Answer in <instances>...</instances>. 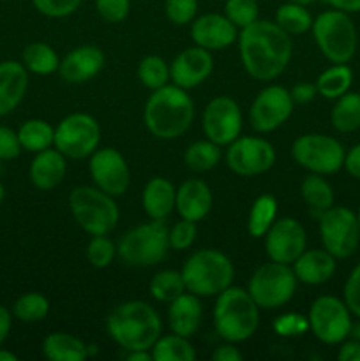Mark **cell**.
<instances>
[{
  "mask_svg": "<svg viewBox=\"0 0 360 361\" xmlns=\"http://www.w3.org/2000/svg\"><path fill=\"white\" fill-rule=\"evenodd\" d=\"M239 49L244 69L251 78L272 81L288 67L293 41L275 21L256 20L240 32Z\"/></svg>",
  "mask_w": 360,
  "mask_h": 361,
  "instance_id": "cell-1",
  "label": "cell"
},
{
  "mask_svg": "<svg viewBox=\"0 0 360 361\" xmlns=\"http://www.w3.org/2000/svg\"><path fill=\"white\" fill-rule=\"evenodd\" d=\"M106 330L126 351H150L161 337L162 324L154 307L141 300H131L109 312Z\"/></svg>",
  "mask_w": 360,
  "mask_h": 361,
  "instance_id": "cell-2",
  "label": "cell"
},
{
  "mask_svg": "<svg viewBox=\"0 0 360 361\" xmlns=\"http://www.w3.org/2000/svg\"><path fill=\"white\" fill-rule=\"evenodd\" d=\"M194 120V102L184 88L176 85L152 90L143 109V122L148 133L157 140H176L187 133Z\"/></svg>",
  "mask_w": 360,
  "mask_h": 361,
  "instance_id": "cell-3",
  "label": "cell"
},
{
  "mask_svg": "<svg viewBox=\"0 0 360 361\" xmlns=\"http://www.w3.org/2000/svg\"><path fill=\"white\" fill-rule=\"evenodd\" d=\"M260 324V307L247 289L229 286L217 295L214 307L215 331L226 342H246L253 337Z\"/></svg>",
  "mask_w": 360,
  "mask_h": 361,
  "instance_id": "cell-4",
  "label": "cell"
},
{
  "mask_svg": "<svg viewBox=\"0 0 360 361\" xmlns=\"http://www.w3.org/2000/svg\"><path fill=\"white\" fill-rule=\"evenodd\" d=\"M186 289L196 296H217L232 286L235 268L232 259L221 250H196L182 267Z\"/></svg>",
  "mask_w": 360,
  "mask_h": 361,
  "instance_id": "cell-5",
  "label": "cell"
},
{
  "mask_svg": "<svg viewBox=\"0 0 360 361\" xmlns=\"http://www.w3.org/2000/svg\"><path fill=\"white\" fill-rule=\"evenodd\" d=\"M311 30L320 51L332 63H348L355 56L359 34L348 13L337 9L325 11L313 20Z\"/></svg>",
  "mask_w": 360,
  "mask_h": 361,
  "instance_id": "cell-6",
  "label": "cell"
},
{
  "mask_svg": "<svg viewBox=\"0 0 360 361\" xmlns=\"http://www.w3.org/2000/svg\"><path fill=\"white\" fill-rule=\"evenodd\" d=\"M69 208L74 221L88 235H109L119 224V207L109 194L97 187L80 185L69 194Z\"/></svg>",
  "mask_w": 360,
  "mask_h": 361,
  "instance_id": "cell-7",
  "label": "cell"
},
{
  "mask_svg": "<svg viewBox=\"0 0 360 361\" xmlns=\"http://www.w3.org/2000/svg\"><path fill=\"white\" fill-rule=\"evenodd\" d=\"M169 249V229L164 221H152L129 229L120 238L116 254L129 267L148 268L161 263Z\"/></svg>",
  "mask_w": 360,
  "mask_h": 361,
  "instance_id": "cell-8",
  "label": "cell"
},
{
  "mask_svg": "<svg viewBox=\"0 0 360 361\" xmlns=\"http://www.w3.org/2000/svg\"><path fill=\"white\" fill-rule=\"evenodd\" d=\"M296 277L289 264L270 261L258 268L251 277L247 291L260 309H279L293 298Z\"/></svg>",
  "mask_w": 360,
  "mask_h": 361,
  "instance_id": "cell-9",
  "label": "cell"
},
{
  "mask_svg": "<svg viewBox=\"0 0 360 361\" xmlns=\"http://www.w3.org/2000/svg\"><path fill=\"white\" fill-rule=\"evenodd\" d=\"M292 155L299 166L316 175H334L344 164L346 150L335 137L327 134H304L292 145Z\"/></svg>",
  "mask_w": 360,
  "mask_h": 361,
  "instance_id": "cell-10",
  "label": "cell"
},
{
  "mask_svg": "<svg viewBox=\"0 0 360 361\" xmlns=\"http://www.w3.org/2000/svg\"><path fill=\"white\" fill-rule=\"evenodd\" d=\"M101 141V127L88 113H73L55 127L53 145L69 159H85L94 154Z\"/></svg>",
  "mask_w": 360,
  "mask_h": 361,
  "instance_id": "cell-11",
  "label": "cell"
},
{
  "mask_svg": "<svg viewBox=\"0 0 360 361\" xmlns=\"http://www.w3.org/2000/svg\"><path fill=\"white\" fill-rule=\"evenodd\" d=\"M318 219L323 249L335 259L352 256L360 243V228L355 212L346 207H332Z\"/></svg>",
  "mask_w": 360,
  "mask_h": 361,
  "instance_id": "cell-12",
  "label": "cell"
},
{
  "mask_svg": "<svg viewBox=\"0 0 360 361\" xmlns=\"http://www.w3.org/2000/svg\"><path fill=\"white\" fill-rule=\"evenodd\" d=\"M309 330L320 342L328 345L341 344L349 337L352 330V312L344 300L335 296H320L309 309Z\"/></svg>",
  "mask_w": 360,
  "mask_h": 361,
  "instance_id": "cell-13",
  "label": "cell"
},
{
  "mask_svg": "<svg viewBox=\"0 0 360 361\" xmlns=\"http://www.w3.org/2000/svg\"><path fill=\"white\" fill-rule=\"evenodd\" d=\"M275 162V150L267 140L256 136L236 137L228 145L226 164L235 175L256 176L268 171Z\"/></svg>",
  "mask_w": 360,
  "mask_h": 361,
  "instance_id": "cell-14",
  "label": "cell"
},
{
  "mask_svg": "<svg viewBox=\"0 0 360 361\" xmlns=\"http://www.w3.org/2000/svg\"><path fill=\"white\" fill-rule=\"evenodd\" d=\"M293 104L295 102L289 90L281 85H270L253 101L249 111L251 126L256 133H272L292 116Z\"/></svg>",
  "mask_w": 360,
  "mask_h": 361,
  "instance_id": "cell-15",
  "label": "cell"
},
{
  "mask_svg": "<svg viewBox=\"0 0 360 361\" xmlns=\"http://www.w3.org/2000/svg\"><path fill=\"white\" fill-rule=\"evenodd\" d=\"M203 133L207 140L219 147L233 143L242 130V113L240 106L232 97H215L207 104L203 111Z\"/></svg>",
  "mask_w": 360,
  "mask_h": 361,
  "instance_id": "cell-16",
  "label": "cell"
},
{
  "mask_svg": "<svg viewBox=\"0 0 360 361\" xmlns=\"http://www.w3.org/2000/svg\"><path fill=\"white\" fill-rule=\"evenodd\" d=\"M92 182L97 189L116 197L127 192L131 183L129 166L116 148H101L90 155Z\"/></svg>",
  "mask_w": 360,
  "mask_h": 361,
  "instance_id": "cell-17",
  "label": "cell"
},
{
  "mask_svg": "<svg viewBox=\"0 0 360 361\" xmlns=\"http://www.w3.org/2000/svg\"><path fill=\"white\" fill-rule=\"evenodd\" d=\"M307 235L304 226L296 219L282 217L274 221L265 235V249L270 261L293 264L296 257L306 250Z\"/></svg>",
  "mask_w": 360,
  "mask_h": 361,
  "instance_id": "cell-18",
  "label": "cell"
},
{
  "mask_svg": "<svg viewBox=\"0 0 360 361\" xmlns=\"http://www.w3.org/2000/svg\"><path fill=\"white\" fill-rule=\"evenodd\" d=\"M212 69H214V59L210 51L200 46H193L175 56L169 66V80L176 87L189 90L208 80Z\"/></svg>",
  "mask_w": 360,
  "mask_h": 361,
  "instance_id": "cell-19",
  "label": "cell"
},
{
  "mask_svg": "<svg viewBox=\"0 0 360 361\" xmlns=\"http://www.w3.org/2000/svg\"><path fill=\"white\" fill-rule=\"evenodd\" d=\"M191 37L200 48L217 51L228 48L236 41V27L224 14H203L194 20L191 27Z\"/></svg>",
  "mask_w": 360,
  "mask_h": 361,
  "instance_id": "cell-20",
  "label": "cell"
},
{
  "mask_svg": "<svg viewBox=\"0 0 360 361\" xmlns=\"http://www.w3.org/2000/svg\"><path fill=\"white\" fill-rule=\"evenodd\" d=\"M104 67V53L101 48L92 44L78 46L71 49L59 66V74L67 83H85L101 73Z\"/></svg>",
  "mask_w": 360,
  "mask_h": 361,
  "instance_id": "cell-21",
  "label": "cell"
},
{
  "mask_svg": "<svg viewBox=\"0 0 360 361\" xmlns=\"http://www.w3.org/2000/svg\"><path fill=\"white\" fill-rule=\"evenodd\" d=\"M175 208L187 221H203L212 210V190L203 180L189 178L176 189Z\"/></svg>",
  "mask_w": 360,
  "mask_h": 361,
  "instance_id": "cell-22",
  "label": "cell"
},
{
  "mask_svg": "<svg viewBox=\"0 0 360 361\" xmlns=\"http://www.w3.org/2000/svg\"><path fill=\"white\" fill-rule=\"evenodd\" d=\"M28 88V71L16 60L0 62V116L9 115L23 101Z\"/></svg>",
  "mask_w": 360,
  "mask_h": 361,
  "instance_id": "cell-23",
  "label": "cell"
},
{
  "mask_svg": "<svg viewBox=\"0 0 360 361\" xmlns=\"http://www.w3.org/2000/svg\"><path fill=\"white\" fill-rule=\"evenodd\" d=\"M335 257L325 249L304 250L293 263L296 281L309 286H320L330 281L335 274Z\"/></svg>",
  "mask_w": 360,
  "mask_h": 361,
  "instance_id": "cell-24",
  "label": "cell"
},
{
  "mask_svg": "<svg viewBox=\"0 0 360 361\" xmlns=\"http://www.w3.org/2000/svg\"><path fill=\"white\" fill-rule=\"evenodd\" d=\"M67 171L66 155L56 148H46L37 152L30 164V182L39 190H52L64 180Z\"/></svg>",
  "mask_w": 360,
  "mask_h": 361,
  "instance_id": "cell-25",
  "label": "cell"
},
{
  "mask_svg": "<svg viewBox=\"0 0 360 361\" xmlns=\"http://www.w3.org/2000/svg\"><path fill=\"white\" fill-rule=\"evenodd\" d=\"M203 317V307L193 293H182L169 303L168 324L173 334L191 338L198 331Z\"/></svg>",
  "mask_w": 360,
  "mask_h": 361,
  "instance_id": "cell-26",
  "label": "cell"
},
{
  "mask_svg": "<svg viewBox=\"0 0 360 361\" xmlns=\"http://www.w3.org/2000/svg\"><path fill=\"white\" fill-rule=\"evenodd\" d=\"M176 189L169 180L162 176L148 180L143 189V210L152 221H164L175 208Z\"/></svg>",
  "mask_w": 360,
  "mask_h": 361,
  "instance_id": "cell-27",
  "label": "cell"
},
{
  "mask_svg": "<svg viewBox=\"0 0 360 361\" xmlns=\"http://www.w3.org/2000/svg\"><path fill=\"white\" fill-rule=\"evenodd\" d=\"M42 353L49 361H83L88 358V345L74 335L55 331L42 341Z\"/></svg>",
  "mask_w": 360,
  "mask_h": 361,
  "instance_id": "cell-28",
  "label": "cell"
},
{
  "mask_svg": "<svg viewBox=\"0 0 360 361\" xmlns=\"http://www.w3.org/2000/svg\"><path fill=\"white\" fill-rule=\"evenodd\" d=\"M330 122L337 133L348 134L360 129V94L346 92L339 99L330 111Z\"/></svg>",
  "mask_w": 360,
  "mask_h": 361,
  "instance_id": "cell-29",
  "label": "cell"
},
{
  "mask_svg": "<svg viewBox=\"0 0 360 361\" xmlns=\"http://www.w3.org/2000/svg\"><path fill=\"white\" fill-rule=\"evenodd\" d=\"M300 192H302L306 204L311 208V212H313L316 217H320L323 212H327L328 208L334 207V189H332L330 183L323 178V175H316V173L307 175L306 178L302 180Z\"/></svg>",
  "mask_w": 360,
  "mask_h": 361,
  "instance_id": "cell-30",
  "label": "cell"
},
{
  "mask_svg": "<svg viewBox=\"0 0 360 361\" xmlns=\"http://www.w3.org/2000/svg\"><path fill=\"white\" fill-rule=\"evenodd\" d=\"M353 83V71L346 63H334L325 69L316 80V90L321 97L335 101L349 90Z\"/></svg>",
  "mask_w": 360,
  "mask_h": 361,
  "instance_id": "cell-31",
  "label": "cell"
},
{
  "mask_svg": "<svg viewBox=\"0 0 360 361\" xmlns=\"http://www.w3.org/2000/svg\"><path fill=\"white\" fill-rule=\"evenodd\" d=\"M21 63L30 73L48 76L59 71L60 59L55 49L46 42H30L21 53Z\"/></svg>",
  "mask_w": 360,
  "mask_h": 361,
  "instance_id": "cell-32",
  "label": "cell"
},
{
  "mask_svg": "<svg viewBox=\"0 0 360 361\" xmlns=\"http://www.w3.org/2000/svg\"><path fill=\"white\" fill-rule=\"evenodd\" d=\"M18 137H20L23 150L37 154V152H42L52 147L53 137H55V129L46 120L30 118L21 123V127L18 129Z\"/></svg>",
  "mask_w": 360,
  "mask_h": 361,
  "instance_id": "cell-33",
  "label": "cell"
},
{
  "mask_svg": "<svg viewBox=\"0 0 360 361\" xmlns=\"http://www.w3.org/2000/svg\"><path fill=\"white\" fill-rule=\"evenodd\" d=\"M277 215V200L272 194H261L253 203L247 219V231L254 238H261L267 235L270 226L274 224Z\"/></svg>",
  "mask_w": 360,
  "mask_h": 361,
  "instance_id": "cell-34",
  "label": "cell"
},
{
  "mask_svg": "<svg viewBox=\"0 0 360 361\" xmlns=\"http://www.w3.org/2000/svg\"><path fill=\"white\" fill-rule=\"evenodd\" d=\"M194 358H196V351L189 338L180 337L176 334L159 337L152 348L154 361H193Z\"/></svg>",
  "mask_w": 360,
  "mask_h": 361,
  "instance_id": "cell-35",
  "label": "cell"
},
{
  "mask_svg": "<svg viewBox=\"0 0 360 361\" xmlns=\"http://www.w3.org/2000/svg\"><path fill=\"white\" fill-rule=\"evenodd\" d=\"M221 147L210 140L196 141V143L189 145V148L186 150V155H184L187 168L198 173H205L214 169L215 166L219 164V161H221Z\"/></svg>",
  "mask_w": 360,
  "mask_h": 361,
  "instance_id": "cell-36",
  "label": "cell"
},
{
  "mask_svg": "<svg viewBox=\"0 0 360 361\" xmlns=\"http://www.w3.org/2000/svg\"><path fill=\"white\" fill-rule=\"evenodd\" d=\"M275 23L289 35L306 34L313 27V18L311 13L306 9V6L300 4H282L275 13Z\"/></svg>",
  "mask_w": 360,
  "mask_h": 361,
  "instance_id": "cell-37",
  "label": "cell"
},
{
  "mask_svg": "<svg viewBox=\"0 0 360 361\" xmlns=\"http://www.w3.org/2000/svg\"><path fill=\"white\" fill-rule=\"evenodd\" d=\"M186 284L180 271L176 270H162L155 274L150 281V295L157 302L172 303L179 298L182 293H186Z\"/></svg>",
  "mask_w": 360,
  "mask_h": 361,
  "instance_id": "cell-38",
  "label": "cell"
},
{
  "mask_svg": "<svg viewBox=\"0 0 360 361\" xmlns=\"http://www.w3.org/2000/svg\"><path fill=\"white\" fill-rule=\"evenodd\" d=\"M49 312V302L41 293H25L14 302L13 316L21 323H39Z\"/></svg>",
  "mask_w": 360,
  "mask_h": 361,
  "instance_id": "cell-39",
  "label": "cell"
},
{
  "mask_svg": "<svg viewBox=\"0 0 360 361\" xmlns=\"http://www.w3.org/2000/svg\"><path fill=\"white\" fill-rule=\"evenodd\" d=\"M138 78L150 90L164 87L169 81V66L157 55H148L138 66Z\"/></svg>",
  "mask_w": 360,
  "mask_h": 361,
  "instance_id": "cell-40",
  "label": "cell"
},
{
  "mask_svg": "<svg viewBox=\"0 0 360 361\" xmlns=\"http://www.w3.org/2000/svg\"><path fill=\"white\" fill-rule=\"evenodd\" d=\"M258 14L256 0H226L224 4V16L240 30L254 23Z\"/></svg>",
  "mask_w": 360,
  "mask_h": 361,
  "instance_id": "cell-41",
  "label": "cell"
},
{
  "mask_svg": "<svg viewBox=\"0 0 360 361\" xmlns=\"http://www.w3.org/2000/svg\"><path fill=\"white\" fill-rule=\"evenodd\" d=\"M116 256V245L106 235L92 236L87 247V259L94 268H108Z\"/></svg>",
  "mask_w": 360,
  "mask_h": 361,
  "instance_id": "cell-42",
  "label": "cell"
},
{
  "mask_svg": "<svg viewBox=\"0 0 360 361\" xmlns=\"http://www.w3.org/2000/svg\"><path fill=\"white\" fill-rule=\"evenodd\" d=\"M309 330V319L302 314H282L274 321V331L279 337H300Z\"/></svg>",
  "mask_w": 360,
  "mask_h": 361,
  "instance_id": "cell-43",
  "label": "cell"
},
{
  "mask_svg": "<svg viewBox=\"0 0 360 361\" xmlns=\"http://www.w3.org/2000/svg\"><path fill=\"white\" fill-rule=\"evenodd\" d=\"M198 11V0H166L164 13L175 25H187L194 20Z\"/></svg>",
  "mask_w": 360,
  "mask_h": 361,
  "instance_id": "cell-44",
  "label": "cell"
},
{
  "mask_svg": "<svg viewBox=\"0 0 360 361\" xmlns=\"http://www.w3.org/2000/svg\"><path fill=\"white\" fill-rule=\"evenodd\" d=\"M196 222L182 219L169 229V247L175 250H187L196 240Z\"/></svg>",
  "mask_w": 360,
  "mask_h": 361,
  "instance_id": "cell-45",
  "label": "cell"
},
{
  "mask_svg": "<svg viewBox=\"0 0 360 361\" xmlns=\"http://www.w3.org/2000/svg\"><path fill=\"white\" fill-rule=\"evenodd\" d=\"M83 0H32L35 9L48 18H66L76 13Z\"/></svg>",
  "mask_w": 360,
  "mask_h": 361,
  "instance_id": "cell-46",
  "label": "cell"
},
{
  "mask_svg": "<svg viewBox=\"0 0 360 361\" xmlns=\"http://www.w3.org/2000/svg\"><path fill=\"white\" fill-rule=\"evenodd\" d=\"M95 9L108 23H120L129 14L131 0H95Z\"/></svg>",
  "mask_w": 360,
  "mask_h": 361,
  "instance_id": "cell-47",
  "label": "cell"
},
{
  "mask_svg": "<svg viewBox=\"0 0 360 361\" xmlns=\"http://www.w3.org/2000/svg\"><path fill=\"white\" fill-rule=\"evenodd\" d=\"M344 303L352 316L360 319V263L352 270L344 284Z\"/></svg>",
  "mask_w": 360,
  "mask_h": 361,
  "instance_id": "cell-48",
  "label": "cell"
},
{
  "mask_svg": "<svg viewBox=\"0 0 360 361\" xmlns=\"http://www.w3.org/2000/svg\"><path fill=\"white\" fill-rule=\"evenodd\" d=\"M21 143L16 130L0 126V161H13L21 154Z\"/></svg>",
  "mask_w": 360,
  "mask_h": 361,
  "instance_id": "cell-49",
  "label": "cell"
},
{
  "mask_svg": "<svg viewBox=\"0 0 360 361\" xmlns=\"http://www.w3.org/2000/svg\"><path fill=\"white\" fill-rule=\"evenodd\" d=\"M289 94H292L293 102H296V104H307V102H311L316 97L318 90L316 85L313 83H299L289 90Z\"/></svg>",
  "mask_w": 360,
  "mask_h": 361,
  "instance_id": "cell-50",
  "label": "cell"
},
{
  "mask_svg": "<svg viewBox=\"0 0 360 361\" xmlns=\"http://www.w3.org/2000/svg\"><path fill=\"white\" fill-rule=\"evenodd\" d=\"M342 168L346 169L349 176L360 180V143L349 148L344 155V164Z\"/></svg>",
  "mask_w": 360,
  "mask_h": 361,
  "instance_id": "cell-51",
  "label": "cell"
},
{
  "mask_svg": "<svg viewBox=\"0 0 360 361\" xmlns=\"http://www.w3.org/2000/svg\"><path fill=\"white\" fill-rule=\"evenodd\" d=\"M212 360L214 361H242L244 356L242 353L239 351L233 342H228V344H221L215 348V351L212 353Z\"/></svg>",
  "mask_w": 360,
  "mask_h": 361,
  "instance_id": "cell-52",
  "label": "cell"
},
{
  "mask_svg": "<svg viewBox=\"0 0 360 361\" xmlns=\"http://www.w3.org/2000/svg\"><path fill=\"white\" fill-rule=\"evenodd\" d=\"M339 361H360V341L349 338V341H342L341 348L337 351Z\"/></svg>",
  "mask_w": 360,
  "mask_h": 361,
  "instance_id": "cell-53",
  "label": "cell"
},
{
  "mask_svg": "<svg viewBox=\"0 0 360 361\" xmlns=\"http://www.w3.org/2000/svg\"><path fill=\"white\" fill-rule=\"evenodd\" d=\"M11 328H13V314H11L9 309L0 305V345L7 341Z\"/></svg>",
  "mask_w": 360,
  "mask_h": 361,
  "instance_id": "cell-54",
  "label": "cell"
},
{
  "mask_svg": "<svg viewBox=\"0 0 360 361\" xmlns=\"http://www.w3.org/2000/svg\"><path fill=\"white\" fill-rule=\"evenodd\" d=\"M332 9L342 11V13H360V0H325Z\"/></svg>",
  "mask_w": 360,
  "mask_h": 361,
  "instance_id": "cell-55",
  "label": "cell"
},
{
  "mask_svg": "<svg viewBox=\"0 0 360 361\" xmlns=\"http://www.w3.org/2000/svg\"><path fill=\"white\" fill-rule=\"evenodd\" d=\"M127 361H150L152 353L148 351H129V355L126 356Z\"/></svg>",
  "mask_w": 360,
  "mask_h": 361,
  "instance_id": "cell-56",
  "label": "cell"
},
{
  "mask_svg": "<svg viewBox=\"0 0 360 361\" xmlns=\"http://www.w3.org/2000/svg\"><path fill=\"white\" fill-rule=\"evenodd\" d=\"M0 361H18V356L7 349H2V345H0Z\"/></svg>",
  "mask_w": 360,
  "mask_h": 361,
  "instance_id": "cell-57",
  "label": "cell"
},
{
  "mask_svg": "<svg viewBox=\"0 0 360 361\" xmlns=\"http://www.w3.org/2000/svg\"><path fill=\"white\" fill-rule=\"evenodd\" d=\"M349 338L360 341V323L359 324H352V330H349Z\"/></svg>",
  "mask_w": 360,
  "mask_h": 361,
  "instance_id": "cell-58",
  "label": "cell"
},
{
  "mask_svg": "<svg viewBox=\"0 0 360 361\" xmlns=\"http://www.w3.org/2000/svg\"><path fill=\"white\" fill-rule=\"evenodd\" d=\"M289 2H293V4H300V6H311V4H314V2H318V0H289Z\"/></svg>",
  "mask_w": 360,
  "mask_h": 361,
  "instance_id": "cell-59",
  "label": "cell"
},
{
  "mask_svg": "<svg viewBox=\"0 0 360 361\" xmlns=\"http://www.w3.org/2000/svg\"><path fill=\"white\" fill-rule=\"evenodd\" d=\"M4 196H6V189H4L2 182H0V204H2V201H4Z\"/></svg>",
  "mask_w": 360,
  "mask_h": 361,
  "instance_id": "cell-60",
  "label": "cell"
},
{
  "mask_svg": "<svg viewBox=\"0 0 360 361\" xmlns=\"http://www.w3.org/2000/svg\"><path fill=\"white\" fill-rule=\"evenodd\" d=\"M356 221H359V228H360V207H359V212H356Z\"/></svg>",
  "mask_w": 360,
  "mask_h": 361,
  "instance_id": "cell-61",
  "label": "cell"
}]
</instances>
